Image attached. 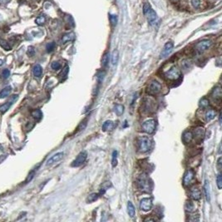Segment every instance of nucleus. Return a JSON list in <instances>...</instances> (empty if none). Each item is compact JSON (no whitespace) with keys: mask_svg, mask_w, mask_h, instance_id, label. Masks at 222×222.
<instances>
[{"mask_svg":"<svg viewBox=\"0 0 222 222\" xmlns=\"http://www.w3.org/2000/svg\"><path fill=\"white\" fill-rule=\"evenodd\" d=\"M109 62V54L108 53H106L105 55L103 56L102 57V65L103 67H105L107 65V63Z\"/></svg>","mask_w":222,"mask_h":222,"instance_id":"35","label":"nucleus"},{"mask_svg":"<svg viewBox=\"0 0 222 222\" xmlns=\"http://www.w3.org/2000/svg\"><path fill=\"white\" fill-rule=\"evenodd\" d=\"M104 75H105V73H102V72H101L100 73H98V80L100 81V82L103 79Z\"/></svg>","mask_w":222,"mask_h":222,"instance_id":"45","label":"nucleus"},{"mask_svg":"<svg viewBox=\"0 0 222 222\" xmlns=\"http://www.w3.org/2000/svg\"><path fill=\"white\" fill-rule=\"evenodd\" d=\"M194 176H195V173L192 170H188L186 172H185V176H184V179H183V184L185 186H188L191 184L192 181L194 179Z\"/></svg>","mask_w":222,"mask_h":222,"instance_id":"12","label":"nucleus"},{"mask_svg":"<svg viewBox=\"0 0 222 222\" xmlns=\"http://www.w3.org/2000/svg\"><path fill=\"white\" fill-rule=\"evenodd\" d=\"M33 75L36 77H40L42 76V74H43V68H42V67L39 64H37V65H35L33 67Z\"/></svg>","mask_w":222,"mask_h":222,"instance_id":"18","label":"nucleus"},{"mask_svg":"<svg viewBox=\"0 0 222 222\" xmlns=\"http://www.w3.org/2000/svg\"><path fill=\"white\" fill-rule=\"evenodd\" d=\"M161 85L157 81H152L147 87V93L151 95H156L160 92Z\"/></svg>","mask_w":222,"mask_h":222,"instance_id":"6","label":"nucleus"},{"mask_svg":"<svg viewBox=\"0 0 222 222\" xmlns=\"http://www.w3.org/2000/svg\"><path fill=\"white\" fill-rule=\"evenodd\" d=\"M18 98H19V96H18V95H13L8 102L4 103L3 105L0 106V112H1V113H4V112H6V111L10 108V107L12 105V103H14V102L18 99Z\"/></svg>","mask_w":222,"mask_h":222,"instance_id":"11","label":"nucleus"},{"mask_svg":"<svg viewBox=\"0 0 222 222\" xmlns=\"http://www.w3.org/2000/svg\"><path fill=\"white\" fill-rule=\"evenodd\" d=\"M35 22H36V24H37V25H43L45 24V22H46V19H45V17L44 16H39L38 18H37L36 19V20H35Z\"/></svg>","mask_w":222,"mask_h":222,"instance_id":"33","label":"nucleus"},{"mask_svg":"<svg viewBox=\"0 0 222 222\" xmlns=\"http://www.w3.org/2000/svg\"><path fill=\"white\" fill-rule=\"evenodd\" d=\"M216 111L215 110H213V109H210V110H208V111H206V113H205V119H206V121H211V120H213L215 117H216Z\"/></svg>","mask_w":222,"mask_h":222,"instance_id":"23","label":"nucleus"},{"mask_svg":"<svg viewBox=\"0 0 222 222\" xmlns=\"http://www.w3.org/2000/svg\"><path fill=\"white\" fill-rule=\"evenodd\" d=\"M111 23L113 26L117 24V17L116 16H111Z\"/></svg>","mask_w":222,"mask_h":222,"instance_id":"44","label":"nucleus"},{"mask_svg":"<svg viewBox=\"0 0 222 222\" xmlns=\"http://www.w3.org/2000/svg\"><path fill=\"white\" fill-rule=\"evenodd\" d=\"M2 75H3V78H8L10 76V71L8 69H4L2 73Z\"/></svg>","mask_w":222,"mask_h":222,"instance_id":"43","label":"nucleus"},{"mask_svg":"<svg viewBox=\"0 0 222 222\" xmlns=\"http://www.w3.org/2000/svg\"><path fill=\"white\" fill-rule=\"evenodd\" d=\"M34 175H35V171H32L29 172L28 174V177H27V179L25 181V183H28L29 181H31L32 179L34 177Z\"/></svg>","mask_w":222,"mask_h":222,"instance_id":"38","label":"nucleus"},{"mask_svg":"<svg viewBox=\"0 0 222 222\" xmlns=\"http://www.w3.org/2000/svg\"><path fill=\"white\" fill-rule=\"evenodd\" d=\"M86 156H87V154H86V151H82V152L79 153L78 156L76 157V159L73 161V163H72V167H80L81 165H82V164L84 163V161L86 160Z\"/></svg>","mask_w":222,"mask_h":222,"instance_id":"8","label":"nucleus"},{"mask_svg":"<svg viewBox=\"0 0 222 222\" xmlns=\"http://www.w3.org/2000/svg\"><path fill=\"white\" fill-rule=\"evenodd\" d=\"M165 76L169 80H177L181 77V71L177 68L173 67L165 73Z\"/></svg>","mask_w":222,"mask_h":222,"instance_id":"5","label":"nucleus"},{"mask_svg":"<svg viewBox=\"0 0 222 222\" xmlns=\"http://www.w3.org/2000/svg\"><path fill=\"white\" fill-rule=\"evenodd\" d=\"M211 45H212V42L209 39L202 40L196 45V50L199 53H203L204 52L210 48Z\"/></svg>","mask_w":222,"mask_h":222,"instance_id":"4","label":"nucleus"},{"mask_svg":"<svg viewBox=\"0 0 222 222\" xmlns=\"http://www.w3.org/2000/svg\"><path fill=\"white\" fill-rule=\"evenodd\" d=\"M27 54L29 56V57H33V56L35 54V50H34V48L33 47H28V51H27Z\"/></svg>","mask_w":222,"mask_h":222,"instance_id":"41","label":"nucleus"},{"mask_svg":"<svg viewBox=\"0 0 222 222\" xmlns=\"http://www.w3.org/2000/svg\"><path fill=\"white\" fill-rule=\"evenodd\" d=\"M173 47H174V45H173L172 42H168V43H166L163 49L161 51V53H160V58H166L170 55L171 53L172 52Z\"/></svg>","mask_w":222,"mask_h":222,"instance_id":"9","label":"nucleus"},{"mask_svg":"<svg viewBox=\"0 0 222 222\" xmlns=\"http://www.w3.org/2000/svg\"><path fill=\"white\" fill-rule=\"evenodd\" d=\"M114 111L117 114V116H121L124 111L123 106L122 105H116L114 107Z\"/></svg>","mask_w":222,"mask_h":222,"instance_id":"27","label":"nucleus"},{"mask_svg":"<svg viewBox=\"0 0 222 222\" xmlns=\"http://www.w3.org/2000/svg\"><path fill=\"white\" fill-rule=\"evenodd\" d=\"M185 210H187V211H189V212H192V211L194 210L195 206H194V204L192 203L191 201H187L186 204H185Z\"/></svg>","mask_w":222,"mask_h":222,"instance_id":"29","label":"nucleus"},{"mask_svg":"<svg viewBox=\"0 0 222 222\" xmlns=\"http://www.w3.org/2000/svg\"><path fill=\"white\" fill-rule=\"evenodd\" d=\"M209 106V100L206 98H202L200 102V107H202V108H205V107H207Z\"/></svg>","mask_w":222,"mask_h":222,"instance_id":"34","label":"nucleus"},{"mask_svg":"<svg viewBox=\"0 0 222 222\" xmlns=\"http://www.w3.org/2000/svg\"><path fill=\"white\" fill-rule=\"evenodd\" d=\"M137 146H138V150L142 153H146L149 151L152 146V142L150 138L147 136H142L138 138L137 141Z\"/></svg>","mask_w":222,"mask_h":222,"instance_id":"3","label":"nucleus"},{"mask_svg":"<svg viewBox=\"0 0 222 222\" xmlns=\"http://www.w3.org/2000/svg\"><path fill=\"white\" fill-rule=\"evenodd\" d=\"M63 155H64L63 152H57L55 155H53V156H51L49 159L48 160L47 163H46V166L48 167V166H51V165L54 164L56 162L59 161L63 157Z\"/></svg>","mask_w":222,"mask_h":222,"instance_id":"13","label":"nucleus"},{"mask_svg":"<svg viewBox=\"0 0 222 222\" xmlns=\"http://www.w3.org/2000/svg\"><path fill=\"white\" fill-rule=\"evenodd\" d=\"M0 46H1L3 49L7 50V51L11 50V46L8 44V43L7 41L3 40V39H1V40H0Z\"/></svg>","mask_w":222,"mask_h":222,"instance_id":"28","label":"nucleus"},{"mask_svg":"<svg viewBox=\"0 0 222 222\" xmlns=\"http://www.w3.org/2000/svg\"><path fill=\"white\" fill-rule=\"evenodd\" d=\"M114 127V123L111 121H106L104 123L102 124V129L103 131H111Z\"/></svg>","mask_w":222,"mask_h":222,"instance_id":"19","label":"nucleus"},{"mask_svg":"<svg viewBox=\"0 0 222 222\" xmlns=\"http://www.w3.org/2000/svg\"><path fill=\"white\" fill-rule=\"evenodd\" d=\"M68 70H69V68H68V66H66L65 68H64V69H62V73H60V77H62V78H64V77H66L67 76H68Z\"/></svg>","mask_w":222,"mask_h":222,"instance_id":"40","label":"nucleus"},{"mask_svg":"<svg viewBox=\"0 0 222 222\" xmlns=\"http://www.w3.org/2000/svg\"><path fill=\"white\" fill-rule=\"evenodd\" d=\"M137 186L141 191L144 192H150L151 191V181L148 178V176L145 174L141 175L137 178Z\"/></svg>","mask_w":222,"mask_h":222,"instance_id":"1","label":"nucleus"},{"mask_svg":"<svg viewBox=\"0 0 222 222\" xmlns=\"http://www.w3.org/2000/svg\"><path fill=\"white\" fill-rule=\"evenodd\" d=\"M191 197L195 200V201H198L200 200L201 197V191L197 189V188H193L191 189Z\"/></svg>","mask_w":222,"mask_h":222,"instance_id":"15","label":"nucleus"},{"mask_svg":"<svg viewBox=\"0 0 222 222\" xmlns=\"http://www.w3.org/2000/svg\"><path fill=\"white\" fill-rule=\"evenodd\" d=\"M98 194H97V193H93V194L89 195V196L87 197V201H88V202H93V201H95L98 200Z\"/></svg>","mask_w":222,"mask_h":222,"instance_id":"30","label":"nucleus"},{"mask_svg":"<svg viewBox=\"0 0 222 222\" xmlns=\"http://www.w3.org/2000/svg\"><path fill=\"white\" fill-rule=\"evenodd\" d=\"M143 12L144 15L147 18L148 22L151 25H155L157 21H158V17L156 12H155L154 10L152 9V8L151 7L150 4L148 3H145L144 7H143Z\"/></svg>","mask_w":222,"mask_h":222,"instance_id":"2","label":"nucleus"},{"mask_svg":"<svg viewBox=\"0 0 222 222\" xmlns=\"http://www.w3.org/2000/svg\"><path fill=\"white\" fill-rule=\"evenodd\" d=\"M51 67H52V68L53 70H58V69H60V68H61V64L58 62H53L52 63Z\"/></svg>","mask_w":222,"mask_h":222,"instance_id":"42","label":"nucleus"},{"mask_svg":"<svg viewBox=\"0 0 222 222\" xmlns=\"http://www.w3.org/2000/svg\"><path fill=\"white\" fill-rule=\"evenodd\" d=\"M191 3L193 8H198L201 5V0H191Z\"/></svg>","mask_w":222,"mask_h":222,"instance_id":"39","label":"nucleus"},{"mask_svg":"<svg viewBox=\"0 0 222 222\" xmlns=\"http://www.w3.org/2000/svg\"><path fill=\"white\" fill-rule=\"evenodd\" d=\"M216 181H217V186H218V188L221 190L222 188V176L221 174H218V175H217Z\"/></svg>","mask_w":222,"mask_h":222,"instance_id":"36","label":"nucleus"},{"mask_svg":"<svg viewBox=\"0 0 222 222\" xmlns=\"http://www.w3.org/2000/svg\"><path fill=\"white\" fill-rule=\"evenodd\" d=\"M195 135H196V137L199 139V140H201L204 137V135H205V130L202 127H198L195 130Z\"/></svg>","mask_w":222,"mask_h":222,"instance_id":"24","label":"nucleus"},{"mask_svg":"<svg viewBox=\"0 0 222 222\" xmlns=\"http://www.w3.org/2000/svg\"><path fill=\"white\" fill-rule=\"evenodd\" d=\"M193 139V134L191 131H185L183 133L182 136V140L185 143H190Z\"/></svg>","mask_w":222,"mask_h":222,"instance_id":"17","label":"nucleus"},{"mask_svg":"<svg viewBox=\"0 0 222 222\" xmlns=\"http://www.w3.org/2000/svg\"><path fill=\"white\" fill-rule=\"evenodd\" d=\"M54 48H55V43H53V42L48 43L46 46V49H47L48 53H52L54 50Z\"/></svg>","mask_w":222,"mask_h":222,"instance_id":"31","label":"nucleus"},{"mask_svg":"<svg viewBox=\"0 0 222 222\" xmlns=\"http://www.w3.org/2000/svg\"><path fill=\"white\" fill-rule=\"evenodd\" d=\"M221 160H222L221 157H220V158L218 159V163H217V167H218V169H219V170H221Z\"/></svg>","mask_w":222,"mask_h":222,"instance_id":"46","label":"nucleus"},{"mask_svg":"<svg viewBox=\"0 0 222 222\" xmlns=\"http://www.w3.org/2000/svg\"><path fill=\"white\" fill-rule=\"evenodd\" d=\"M32 116H33V117L35 120L38 121V120H40L42 118L43 114H42V111H40L39 109H36V110H34V111L32 112Z\"/></svg>","mask_w":222,"mask_h":222,"instance_id":"26","label":"nucleus"},{"mask_svg":"<svg viewBox=\"0 0 222 222\" xmlns=\"http://www.w3.org/2000/svg\"><path fill=\"white\" fill-rule=\"evenodd\" d=\"M156 129V122L154 120H148L142 124V130L148 134H151Z\"/></svg>","mask_w":222,"mask_h":222,"instance_id":"7","label":"nucleus"},{"mask_svg":"<svg viewBox=\"0 0 222 222\" xmlns=\"http://www.w3.org/2000/svg\"><path fill=\"white\" fill-rule=\"evenodd\" d=\"M12 87L10 86H8L6 87H4L1 92H0V98H5L6 97H8L9 95V93H11Z\"/></svg>","mask_w":222,"mask_h":222,"instance_id":"20","label":"nucleus"},{"mask_svg":"<svg viewBox=\"0 0 222 222\" xmlns=\"http://www.w3.org/2000/svg\"><path fill=\"white\" fill-rule=\"evenodd\" d=\"M204 191H205V196L206 198V201L208 202L210 201V185L209 182L207 181H205V185H204Z\"/></svg>","mask_w":222,"mask_h":222,"instance_id":"16","label":"nucleus"},{"mask_svg":"<svg viewBox=\"0 0 222 222\" xmlns=\"http://www.w3.org/2000/svg\"><path fill=\"white\" fill-rule=\"evenodd\" d=\"M211 96L212 98L216 100H221V98H222V89L221 86H216L213 89L212 91V93H211Z\"/></svg>","mask_w":222,"mask_h":222,"instance_id":"14","label":"nucleus"},{"mask_svg":"<svg viewBox=\"0 0 222 222\" xmlns=\"http://www.w3.org/2000/svg\"><path fill=\"white\" fill-rule=\"evenodd\" d=\"M191 61H189V60H184L182 63H181V66H182V68H184V69H189V68L191 67Z\"/></svg>","mask_w":222,"mask_h":222,"instance_id":"37","label":"nucleus"},{"mask_svg":"<svg viewBox=\"0 0 222 222\" xmlns=\"http://www.w3.org/2000/svg\"><path fill=\"white\" fill-rule=\"evenodd\" d=\"M118 57H119V54H118V51L117 50H114L111 53V62L112 65L117 64L118 62Z\"/></svg>","mask_w":222,"mask_h":222,"instance_id":"25","label":"nucleus"},{"mask_svg":"<svg viewBox=\"0 0 222 222\" xmlns=\"http://www.w3.org/2000/svg\"><path fill=\"white\" fill-rule=\"evenodd\" d=\"M155 221L156 220L155 219H151V218H148V219H146L145 221Z\"/></svg>","mask_w":222,"mask_h":222,"instance_id":"47","label":"nucleus"},{"mask_svg":"<svg viewBox=\"0 0 222 222\" xmlns=\"http://www.w3.org/2000/svg\"><path fill=\"white\" fill-rule=\"evenodd\" d=\"M75 38V34L73 33H66L62 38V41L63 43H68V42H71L74 40Z\"/></svg>","mask_w":222,"mask_h":222,"instance_id":"21","label":"nucleus"},{"mask_svg":"<svg viewBox=\"0 0 222 222\" xmlns=\"http://www.w3.org/2000/svg\"><path fill=\"white\" fill-rule=\"evenodd\" d=\"M152 207V201L151 198H144L140 202V208L144 211H148Z\"/></svg>","mask_w":222,"mask_h":222,"instance_id":"10","label":"nucleus"},{"mask_svg":"<svg viewBox=\"0 0 222 222\" xmlns=\"http://www.w3.org/2000/svg\"><path fill=\"white\" fill-rule=\"evenodd\" d=\"M3 64V60H2V59H0V66H2Z\"/></svg>","mask_w":222,"mask_h":222,"instance_id":"48","label":"nucleus"},{"mask_svg":"<svg viewBox=\"0 0 222 222\" xmlns=\"http://www.w3.org/2000/svg\"><path fill=\"white\" fill-rule=\"evenodd\" d=\"M112 167H116L117 165V151H114L112 153V160H111Z\"/></svg>","mask_w":222,"mask_h":222,"instance_id":"32","label":"nucleus"},{"mask_svg":"<svg viewBox=\"0 0 222 222\" xmlns=\"http://www.w3.org/2000/svg\"><path fill=\"white\" fill-rule=\"evenodd\" d=\"M127 213L131 218H133L135 216V213H136L135 207L131 201H128V203H127Z\"/></svg>","mask_w":222,"mask_h":222,"instance_id":"22","label":"nucleus"}]
</instances>
